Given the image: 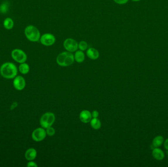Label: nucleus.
Segmentation results:
<instances>
[{"mask_svg": "<svg viewBox=\"0 0 168 167\" xmlns=\"http://www.w3.org/2000/svg\"><path fill=\"white\" fill-rule=\"evenodd\" d=\"M17 68L15 64L11 62H6L3 64L0 68L2 76L6 79H14L17 74Z\"/></svg>", "mask_w": 168, "mask_h": 167, "instance_id": "f257e3e1", "label": "nucleus"}, {"mask_svg": "<svg viewBox=\"0 0 168 167\" xmlns=\"http://www.w3.org/2000/svg\"><path fill=\"white\" fill-rule=\"evenodd\" d=\"M74 56L71 52H64L60 53L57 58V63L61 67H67L73 63Z\"/></svg>", "mask_w": 168, "mask_h": 167, "instance_id": "f03ea898", "label": "nucleus"}, {"mask_svg": "<svg viewBox=\"0 0 168 167\" xmlns=\"http://www.w3.org/2000/svg\"><path fill=\"white\" fill-rule=\"evenodd\" d=\"M25 34L28 39L33 42L39 41L41 37L38 29L32 25H30L26 27L25 29Z\"/></svg>", "mask_w": 168, "mask_h": 167, "instance_id": "7ed1b4c3", "label": "nucleus"}, {"mask_svg": "<svg viewBox=\"0 0 168 167\" xmlns=\"http://www.w3.org/2000/svg\"><path fill=\"white\" fill-rule=\"evenodd\" d=\"M56 119L55 114L52 112H46L42 116L40 119V125L42 128L46 129L52 126Z\"/></svg>", "mask_w": 168, "mask_h": 167, "instance_id": "20e7f679", "label": "nucleus"}, {"mask_svg": "<svg viewBox=\"0 0 168 167\" xmlns=\"http://www.w3.org/2000/svg\"><path fill=\"white\" fill-rule=\"evenodd\" d=\"M11 56L14 60L20 64L25 62L27 59V56L25 53L20 49H16L12 51Z\"/></svg>", "mask_w": 168, "mask_h": 167, "instance_id": "39448f33", "label": "nucleus"}, {"mask_svg": "<svg viewBox=\"0 0 168 167\" xmlns=\"http://www.w3.org/2000/svg\"><path fill=\"white\" fill-rule=\"evenodd\" d=\"M47 133L46 130L43 128H37L34 130L32 134V139L35 141L39 142L44 140L46 138Z\"/></svg>", "mask_w": 168, "mask_h": 167, "instance_id": "423d86ee", "label": "nucleus"}, {"mask_svg": "<svg viewBox=\"0 0 168 167\" xmlns=\"http://www.w3.org/2000/svg\"><path fill=\"white\" fill-rule=\"evenodd\" d=\"M64 48L68 52H74L78 48V43L76 41L72 38H67L64 43Z\"/></svg>", "mask_w": 168, "mask_h": 167, "instance_id": "0eeeda50", "label": "nucleus"}, {"mask_svg": "<svg viewBox=\"0 0 168 167\" xmlns=\"http://www.w3.org/2000/svg\"><path fill=\"white\" fill-rule=\"evenodd\" d=\"M40 41L43 45L50 46L54 44L56 41V38L52 34H45L40 37Z\"/></svg>", "mask_w": 168, "mask_h": 167, "instance_id": "6e6552de", "label": "nucleus"}, {"mask_svg": "<svg viewBox=\"0 0 168 167\" xmlns=\"http://www.w3.org/2000/svg\"><path fill=\"white\" fill-rule=\"evenodd\" d=\"M14 87L19 91H21L26 86V81L24 78L21 76H17L14 78L13 81Z\"/></svg>", "mask_w": 168, "mask_h": 167, "instance_id": "1a4fd4ad", "label": "nucleus"}, {"mask_svg": "<svg viewBox=\"0 0 168 167\" xmlns=\"http://www.w3.org/2000/svg\"><path fill=\"white\" fill-rule=\"evenodd\" d=\"M92 118V113L87 110H83L80 114V120L83 123H90Z\"/></svg>", "mask_w": 168, "mask_h": 167, "instance_id": "9d476101", "label": "nucleus"}, {"mask_svg": "<svg viewBox=\"0 0 168 167\" xmlns=\"http://www.w3.org/2000/svg\"><path fill=\"white\" fill-rule=\"evenodd\" d=\"M37 152L34 148H30L26 150L25 157L28 161H33L37 157Z\"/></svg>", "mask_w": 168, "mask_h": 167, "instance_id": "9b49d317", "label": "nucleus"}, {"mask_svg": "<svg viewBox=\"0 0 168 167\" xmlns=\"http://www.w3.org/2000/svg\"><path fill=\"white\" fill-rule=\"evenodd\" d=\"M87 55L90 59L96 60L99 58L100 53L96 49L90 48L87 51Z\"/></svg>", "mask_w": 168, "mask_h": 167, "instance_id": "f8f14e48", "label": "nucleus"}, {"mask_svg": "<svg viewBox=\"0 0 168 167\" xmlns=\"http://www.w3.org/2000/svg\"><path fill=\"white\" fill-rule=\"evenodd\" d=\"M152 154L153 157L157 160H162L165 157V154L163 150L157 147L153 149Z\"/></svg>", "mask_w": 168, "mask_h": 167, "instance_id": "ddd939ff", "label": "nucleus"}, {"mask_svg": "<svg viewBox=\"0 0 168 167\" xmlns=\"http://www.w3.org/2000/svg\"><path fill=\"white\" fill-rule=\"evenodd\" d=\"M74 56V59L77 62L82 63L85 60V54H84V52L82 51H77L76 53H75Z\"/></svg>", "mask_w": 168, "mask_h": 167, "instance_id": "4468645a", "label": "nucleus"}, {"mask_svg": "<svg viewBox=\"0 0 168 167\" xmlns=\"http://www.w3.org/2000/svg\"><path fill=\"white\" fill-rule=\"evenodd\" d=\"M164 138L162 136H157L155 137L153 140L152 146L153 149L156 147H159L163 143Z\"/></svg>", "mask_w": 168, "mask_h": 167, "instance_id": "2eb2a0df", "label": "nucleus"}, {"mask_svg": "<svg viewBox=\"0 0 168 167\" xmlns=\"http://www.w3.org/2000/svg\"><path fill=\"white\" fill-rule=\"evenodd\" d=\"M90 126L95 130L100 129L101 127V121L97 118H92L90 122Z\"/></svg>", "mask_w": 168, "mask_h": 167, "instance_id": "dca6fc26", "label": "nucleus"}, {"mask_svg": "<svg viewBox=\"0 0 168 167\" xmlns=\"http://www.w3.org/2000/svg\"><path fill=\"white\" fill-rule=\"evenodd\" d=\"M19 70L20 73L23 74H27L30 71V67L29 65L26 63H21L19 66Z\"/></svg>", "mask_w": 168, "mask_h": 167, "instance_id": "f3484780", "label": "nucleus"}, {"mask_svg": "<svg viewBox=\"0 0 168 167\" xmlns=\"http://www.w3.org/2000/svg\"><path fill=\"white\" fill-rule=\"evenodd\" d=\"M3 24L5 29H11L13 27V21L11 18H7L4 20Z\"/></svg>", "mask_w": 168, "mask_h": 167, "instance_id": "a211bd4d", "label": "nucleus"}, {"mask_svg": "<svg viewBox=\"0 0 168 167\" xmlns=\"http://www.w3.org/2000/svg\"><path fill=\"white\" fill-rule=\"evenodd\" d=\"M9 4L7 2H3L0 5V12L2 14L6 13L8 11Z\"/></svg>", "mask_w": 168, "mask_h": 167, "instance_id": "6ab92c4d", "label": "nucleus"}, {"mask_svg": "<svg viewBox=\"0 0 168 167\" xmlns=\"http://www.w3.org/2000/svg\"><path fill=\"white\" fill-rule=\"evenodd\" d=\"M88 47L87 43L86 41H82L78 44V48L80 49V50L82 51H84L87 50Z\"/></svg>", "mask_w": 168, "mask_h": 167, "instance_id": "aec40b11", "label": "nucleus"}, {"mask_svg": "<svg viewBox=\"0 0 168 167\" xmlns=\"http://www.w3.org/2000/svg\"><path fill=\"white\" fill-rule=\"evenodd\" d=\"M46 133L47 135L49 136H53L56 133V131L52 126H50L49 128H46Z\"/></svg>", "mask_w": 168, "mask_h": 167, "instance_id": "412c9836", "label": "nucleus"}, {"mask_svg": "<svg viewBox=\"0 0 168 167\" xmlns=\"http://www.w3.org/2000/svg\"><path fill=\"white\" fill-rule=\"evenodd\" d=\"M129 0H114V1L116 3L119 4V5H124L127 3Z\"/></svg>", "mask_w": 168, "mask_h": 167, "instance_id": "4be33fe9", "label": "nucleus"}, {"mask_svg": "<svg viewBox=\"0 0 168 167\" xmlns=\"http://www.w3.org/2000/svg\"><path fill=\"white\" fill-rule=\"evenodd\" d=\"M27 167H37L38 166L36 163L32 161H30L28 163L27 165Z\"/></svg>", "mask_w": 168, "mask_h": 167, "instance_id": "5701e85b", "label": "nucleus"}, {"mask_svg": "<svg viewBox=\"0 0 168 167\" xmlns=\"http://www.w3.org/2000/svg\"><path fill=\"white\" fill-rule=\"evenodd\" d=\"M92 118H97L99 116V112L97 110H94L92 113Z\"/></svg>", "mask_w": 168, "mask_h": 167, "instance_id": "b1692460", "label": "nucleus"}, {"mask_svg": "<svg viewBox=\"0 0 168 167\" xmlns=\"http://www.w3.org/2000/svg\"><path fill=\"white\" fill-rule=\"evenodd\" d=\"M164 146L165 149H166L167 150H168V139H167L166 140H165Z\"/></svg>", "mask_w": 168, "mask_h": 167, "instance_id": "393cba45", "label": "nucleus"}, {"mask_svg": "<svg viewBox=\"0 0 168 167\" xmlns=\"http://www.w3.org/2000/svg\"><path fill=\"white\" fill-rule=\"evenodd\" d=\"M132 1H133L134 2H138V1H139L140 0H132Z\"/></svg>", "mask_w": 168, "mask_h": 167, "instance_id": "a878e982", "label": "nucleus"}, {"mask_svg": "<svg viewBox=\"0 0 168 167\" xmlns=\"http://www.w3.org/2000/svg\"><path fill=\"white\" fill-rule=\"evenodd\" d=\"M167 154L168 155V150H167Z\"/></svg>", "mask_w": 168, "mask_h": 167, "instance_id": "bb28decb", "label": "nucleus"}]
</instances>
